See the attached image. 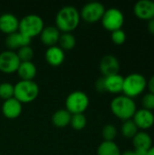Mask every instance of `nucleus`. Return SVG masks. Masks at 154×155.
Segmentation results:
<instances>
[{"mask_svg":"<svg viewBox=\"0 0 154 155\" xmlns=\"http://www.w3.org/2000/svg\"><path fill=\"white\" fill-rule=\"evenodd\" d=\"M80 12L74 5L62 7L55 15V26L60 32L72 33L80 23Z\"/></svg>","mask_w":154,"mask_h":155,"instance_id":"obj_1","label":"nucleus"},{"mask_svg":"<svg viewBox=\"0 0 154 155\" xmlns=\"http://www.w3.org/2000/svg\"><path fill=\"white\" fill-rule=\"evenodd\" d=\"M110 108L112 113L119 119L127 121L133 119L136 112V104L133 99L126 95H118L114 97L111 104Z\"/></svg>","mask_w":154,"mask_h":155,"instance_id":"obj_2","label":"nucleus"},{"mask_svg":"<svg viewBox=\"0 0 154 155\" xmlns=\"http://www.w3.org/2000/svg\"><path fill=\"white\" fill-rule=\"evenodd\" d=\"M39 94V86L34 81L20 80L14 85V97L22 104L34 101Z\"/></svg>","mask_w":154,"mask_h":155,"instance_id":"obj_3","label":"nucleus"},{"mask_svg":"<svg viewBox=\"0 0 154 155\" xmlns=\"http://www.w3.org/2000/svg\"><path fill=\"white\" fill-rule=\"evenodd\" d=\"M147 87L146 78L139 74L133 73L123 78V93L124 95L133 99L142 94Z\"/></svg>","mask_w":154,"mask_h":155,"instance_id":"obj_4","label":"nucleus"},{"mask_svg":"<svg viewBox=\"0 0 154 155\" xmlns=\"http://www.w3.org/2000/svg\"><path fill=\"white\" fill-rule=\"evenodd\" d=\"M44 27L43 18L36 14H29L19 20L18 32L32 39L40 35Z\"/></svg>","mask_w":154,"mask_h":155,"instance_id":"obj_5","label":"nucleus"},{"mask_svg":"<svg viewBox=\"0 0 154 155\" xmlns=\"http://www.w3.org/2000/svg\"><path fill=\"white\" fill-rule=\"evenodd\" d=\"M89 97L83 91H74L65 99L66 110L71 114H84L89 106Z\"/></svg>","mask_w":154,"mask_h":155,"instance_id":"obj_6","label":"nucleus"},{"mask_svg":"<svg viewBox=\"0 0 154 155\" xmlns=\"http://www.w3.org/2000/svg\"><path fill=\"white\" fill-rule=\"evenodd\" d=\"M101 21L103 26L106 30L113 32L115 30L122 29L124 23V15L120 9L116 7H111L105 9Z\"/></svg>","mask_w":154,"mask_h":155,"instance_id":"obj_7","label":"nucleus"},{"mask_svg":"<svg viewBox=\"0 0 154 155\" xmlns=\"http://www.w3.org/2000/svg\"><path fill=\"white\" fill-rule=\"evenodd\" d=\"M105 12L104 5L97 1H92L85 4L80 12V16L84 21L89 24H93L100 21Z\"/></svg>","mask_w":154,"mask_h":155,"instance_id":"obj_8","label":"nucleus"},{"mask_svg":"<svg viewBox=\"0 0 154 155\" xmlns=\"http://www.w3.org/2000/svg\"><path fill=\"white\" fill-rule=\"evenodd\" d=\"M20 59L15 51L6 50L0 53V71L4 74H13L20 65Z\"/></svg>","mask_w":154,"mask_h":155,"instance_id":"obj_9","label":"nucleus"},{"mask_svg":"<svg viewBox=\"0 0 154 155\" xmlns=\"http://www.w3.org/2000/svg\"><path fill=\"white\" fill-rule=\"evenodd\" d=\"M99 68L103 77H106L119 74L121 66L120 62L116 56L113 54H106L101 59Z\"/></svg>","mask_w":154,"mask_h":155,"instance_id":"obj_10","label":"nucleus"},{"mask_svg":"<svg viewBox=\"0 0 154 155\" xmlns=\"http://www.w3.org/2000/svg\"><path fill=\"white\" fill-rule=\"evenodd\" d=\"M133 13L141 20L149 21L154 18V1L140 0L133 6Z\"/></svg>","mask_w":154,"mask_h":155,"instance_id":"obj_11","label":"nucleus"},{"mask_svg":"<svg viewBox=\"0 0 154 155\" xmlns=\"http://www.w3.org/2000/svg\"><path fill=\"white\" fill-rule=\"evenodd\" d=\"M132 120L134 122L138 129L147 130L153 126L154 114L152 111L142 108L136 110Z\"/></svg>","mask_w":154,"mask_h":155,"instance_id":"obj_12","label":"nucleus"},{"mask_svg":"<svg viewBox=\"0 0 154 155\" xmlns=\"http://www.w3.org/2000/svg\"><path fill=\"white\" fill-rule=\"evenodd\" d=\"M19 19L12 13H4L0 15V31L10 35L18 31Z\"/></svg>","mask_w":154,"mask_h":155,"instance_id":"obj_13","label":"nucleus"},{"mask_svg":"<svg viewBox=\"0 0 154 155\" xmlns=\"http://www.w3.org/2000/svg\"><path fill=\"white\" fill-rule=\"evenodd\" d=\"M23 111L22 104L15 97L5 100L2 104V113L7 119L17 118Z\"/></svg>","mask_w":154,"mask_h":155,"instance_id":"obj_14","label":"nucleus"},{"mask_svg":"<svg viewBox=\"0 0 154 155\" xmlns=\"http://www.w3.org/2000/svg\"><path fill=\"white\" fill-rule=\"evenodd\" d=\"M5 43L6 47L9 50L13 51L15 49L18 50L19 48H21L23 46L30 45L31 39L17 31L15 33L7 35Z\"/></svg>","mask_w":154,"mask_h":155,"instance_id":"obj_15","label":"nucleus"},{"mask_svg":"<svg viewBox=\"0 0 154 155\" xmlns=\"http://www.w3.org/2000/svg\"><path fill=\"white\" fill-rule=\"evenodd\" d=\"M44 57L46 62L51 65V66H59L61 65L65 58V54L64 51L59 46V45H54L50 46L47 48L44 54Z\"/></svg>","mask_w":154,"mask_h":155,"instance_id":"obj_16","label":"nucleus"},{"mask_svg":"<svg viewBox=\"0 0 154 155\" xmlns=\"http://www.w3.org/2000/svg\"><path fill=\"white\" fill-rule=\"evenodd\" d=\"M60 35L61 33L56 26L49 25L44 27V29L40 34V39L44 45L50 47V46L56 45V44H58Z\"/></svg>","mask_w":154,"mask_h":155,"instance_id":"obj_17","label":"nucleus"},{"mask_svg":"<svg viewBox=\"0 0 154 155\" xmlns=\"http://www.w3.org/2000/svg\"><path fill=\"white\" fill-rule=\"evenodd\" d=\"M123 78L121 74H113L104 77V84L106 92L112 94H119L123 92Z\"/></svg>","mask_w":154,"mask_h":155,"instance_id":"obj_18","label":"nucleus"},{"mask_svg":"<svg viewBox=\"0 0 154 155\" xmlns=\"http://www.w3.org/2000/svg\"><path fill=\"white\" fill-rule=\"evenodd\" d=\"M133 144L134 150L149 151L152 147V140L151 135L146 132H138L133 138Z\"/></svg>","mask_w":154,"mask_h":155,"instance_id":"obj_19","label":"nucleus"},{"mask_svg":"<svg viewBox=\"0 0 154 155\" xmlns=\"http://www.w3.org/2000/svg\"><path fill=\"white\" fill-rule=\"evenodd\" d=\"M17 74L21 80L25 81H32L37 73V69L35 64L31 62H21L20 65L17 69Z\"/></svg>","mask_w":154,"mask_h":155,"instance_id":"obj_20","label":"nucleus"},{"mask_svg":"<svg viewBox=\"0 0 154 155\" xmlns=\"http://www.w3.org/2000/svg\"><path fill=\"white\" fill-rule=\"evenodd\" d=\"M72 114L66 109H59L54 113L52 116V123L54 126L59 128H64L70 125Z\"/></svg>","mask_w":154,"mask_h":155,"instance_id":"obj_21","label":"nucleus"},{"mask_svg":"<svg viewBox=\"0 0 154 155\" xmlns=\"http://www.w3.org/2000/svg\"><path fill=\"white\" fill-rule=\"evenodd\" d=\"M97 155H121V151L114 142L103 141L97 148Z\"/></svg>","mask_w":154,"mask_h":155,"instance_id":"obj_22","label":"nucleus"},{"mask_svg":"<svg viewBox=\"0 0 154 155\" xmlns=\"http://www.w3.org/2000/svg\"><path fill=\"white\" fill-rule=\"evenodd\" d=\"M59 46L64 51L72 50L76 45V39L72 33H63L59 38Z\"/></svg>","mask_w":154,"mask_h":155,"instance_id":"obj_23","label":"nucleus"},{"mask_svg":"<svg viewBox=\"0 0 154 155\" xmlns=\"http://www.w3.org/2000/svg\"><path fill=\"white\" fill-rule=\"evenodd\" d=\"M121 132L123 137L127 139H133L138 133V128L134 124V122L131 119L123 122L121 127Z\"/></svg>","mask_w":154,"mask_h":155,"instance_id":"obj_24","label":"nucleus"},{"mask_svg":"<svg viewBox=\"0 0 154 155\" xmlns=\"http://www.w3.org/2000/svg\"><path fill=\"white\" fill-rule=\"evenodd\" d=\"M86 124H87V119L84 114H72L70 125L72 126L73 129L76 131H81L86 126Z\"/></svg>","mask_w":154,"mask_h":155,"instance_id":"obj_25","label":"nucleus"},{"mask_svg":"<svg viewBox=\"0 0 154 155\" xmlns=\"http://www.w3.org/2000/svg\"><path fill=\"white\" fill-rule=\"evenodd\" d=\"M117 128L113 124H106L103 126L102 130V135L104 139V141L107 142H113L114 139L117 136Z\"/></svg>","mask_w":154,"mask_h":155,"instance_id":"obj_26","label":"nucleus"},{"mask_svg":"<svg viewBox=\"0 0 154 155\" xmlns=\"http://www.w3.org/2000/svg\"><path fill=\"white\" fill-rule=\"evenodd\" d=\"M16 54L21 62H31L34 57V50L30 45L19 48Z\"/></svg>","mask_w":154,"mask_h":155,"instance_id":"obj_27","label":"nucleus"},{"mask_svg":"<svg viewBox=\"0 0 154 155\" xmlns=\"http://www.w3.org/2000/svg\"><path fill=\"white\" fill-rule=\"evenodd\" d=\"M14 97V85L10 83L4 82L0 84V98L5 100Z\"/></svg>","mask_w":154,"mask_h":155,"instance_id":"obj_28","label":"nucleus"},{"mask_svg":"<svg viewBox=\"0 0 154 155\" xmlns=\"http://www.w3.org/2000/svg\"><path fill=\"white\" fill-rule=\"evenodd\" d=\"M111 39L113 44L116 45H122L126 41V34L123 29H118L113 32H112Z\"/></svg>","mask_w":154,"mask_h":155,"instance_id":"obj_29","label":"nucleus"},{"mask_svg":"<svg viewBox=\"0 0 154 155\" xmlns=\"http://www.w3.org/2000/svg\"><path fill=\"white\" fill-rule=\"evenodd\" d=\"M142 105L143 109L152 112L154 110V94L151 93L144 94L142 99Z\"/></svg>","mask_w":154,"mask_h":155,"instance_id":"obj_30","label":"nucleus"},{"mask_svg":"<svg viewBox=\"0 0 154 155\" xmlns=\"http://www.w3.org/2000/svg\"><path fill=\"white\" fill-rule=\"evenodd\" d=\"M94 87L95 89L99 92V93H103L106 92L105 90V84H104V77H100L96 80L95 84H94Z\"/></svg>","mask_w":154,"mask_h":155,"instance_id":"obj_31","label":"nucleus"},{"mask_svg":"<svg viewBox=\"0 0 154 155\" xmlns=\"http://www.w3.org/2000/svg\"><path fill=\"white\" fill-rule=\"evenodd\" d=\"M147 88L149 89V93L154 94V74L150 78L149 81H147Z\"/></svg>","mask_w":154,"mask_h":155,"instance_id":"obj_32","label":"nucleus"},{"mask_svg":"<svg viewBox=\"0 0 154 155\" xmlns=\"http://www.w3.org/2000/svg\"><path fill=\"white\" fill-rule=\"evenodd\" d=\"M147 30L152 35H154V18L147 22Z\"/></svg>","mask_w":154,"mask_h":155,"instance_id":"obj_33","label":"nucleus"},{"mask_svg":"<svg viewBox=\"0 0 154 155\" xmlns=\"http://www.w3.org/2000/svg\"><path fill=\"white\" fill-rule=\"evenodd\" d=\"M136 155H148V151L146 150H133Z\"/></svg>","mask_w":154,"mask_h":155,"instance_id":"obj_34","label":"nucleus"},{"mask_svg":"<svg viewBox=\"0 0 154 155\" xmlns=\"http://www.w3.org/2000/svg\"><path fill=\"white\" fill-rule=\"evenodd\" d=\"M121 155H136L134 151H132V150H127L125 152H123V153H121Z\"/></svg>","mask_w":154,"mask_h":155,"instance_id":"obj_35","label":"nucleus"},{"mask_svg":"<svg viewBox=\"0 0 154 155\" xmlns=\"http://www.w3.org/2000/svg\"><path fill=\"white\" fill-rule=\"evenodd\" d=\"M148 155H154V146H152V147L148 151Z\"/></svg>","mask_w":154,"mask_h":155,"instance_id":"obj_36","label":"nucleus"},{"mask_svg":"<svg viewBox=\"0 0 154 155\" xmlns=\"http://www.w3.org/2000/svg\"><path fill=\"white\" fill-rule=\"evenodd\" d=\"M0 155H1V154H0Z\"/></svg>","mask_w":154,"mask_h":155,"instance_id":"obj_37","label":"nucleus"}]
</instances>
